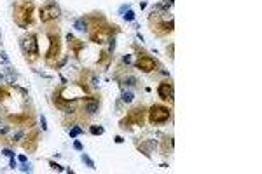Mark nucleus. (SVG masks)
I'll list each match as a JSON object with an SVG mask.
<instances>
[{"mask_svg": "<svg viewBox=\"0 0 262 174\" xmlns=\"http://www.w3.org/2000/svg\"><path fill=\"white\" fill-rule=\"evenodd\" d=\"M170 117H171L170 108H166L162 104H154L149 112V120L152 124H164L170 120Z\"/></svg>", "mask_w": 262, "mask_h": 174, "instance_id": "1", "label": "nucleus"}, {"mask_svg": "<svg viewBox=\"0 0 262 174\" xmlns=\"http://www.w3.org/2000/svg\"><path fill=\"white\" fill-rule=\"evenodd\" d=\"M58 16H60V7L54 5V4H49V5H46V7L40 9V21L42 23H49V21L56 19Z\"/></svg>", "mask_w": 262, "mask_h": 174, "instance_id": "2", "label": "nucleus"}, {"mask_svg": "<svg viewBox=\"0 0 262 174\" xmlns=\"http://www.w3.org/2000/svg\"><path fill=\"white\" fill-rule=\"evenodd\" d=\"M21 47L26 54H37L39 47H37V37L35 35H28V37H23L21 39Z\"/></svg>", "mask_w": 262, "mask_h": 174, "instance_id": "3", "label": "nucleus"}, {"mask_svg": "<svg viewBox=\"0 0 262 174\" xmlns=\"http://www.w3.org/2000/svg\"><path fill=\"white\" fill-rule=\"evenodd\" d=\"M157 94H159V98L161 99H170L173 101V96H175V91H173V85L170 82H162L159 84V89H157Z\"/></svg>", "mask_w": 262, "mask_h": 174, "instance_id": "4", "label": "nucleus"}, {"mask_svg": "<svg viewBox=\"0 0 262 174\" xmlns=\"http://www.w3.org/2000/svg\"><path fill=\"white\" fill-rule=\"evenodd\" d=\"M135 64H136V68H140V70H143V72H152V70L156 68V63H154V59H152V58H149V56H141V58L135 63Z\"/></svg>", "mask_w": 262, "mask_h": 174, "instance_id": "5", "label": "nucleus"}, {"mask_svg": "<svg viewBox=\"0 0 262 174\" xmlns=\"http://www.w3.org/2000/svg\"><path fill=\"white\" fill-rule=\"evenodd\" d=\"M58 52H60V40H58V35H56V37L51 35V49H49V52H47V59L54 58Z\"/></svg>", "mask_w": 262, "mask_h": 174, "instance_id": "6", "label": "nucleus"}, {"mask_svg": "<svg viewBox=\"0 0 262 174\" xmlns=\"http://www.w3.org/2000/svg\"><path fill=\"white\" fill-rule=\"evenodd\" d=\"M98 108H100V103L96 101V99H93V101H88V103H86V106H84V112L88 113V115H94V113L98 112Z\"/></svg>", "mask_w": 262, "mask_h": 174, "instance_id": "7", "label": "nucleus"}, {"mask_svg": "<svg viewBox=\"0 0 262 174\" xmlns=\"http://www.w3.org/2000/svg\"><path fill=\"white\" fill-rule=\"evenodd\" d=\"M130 118L133 120L135 124H140L141 120H143V110L141 108H136V110H133V112L130 113Z\"/></svg>", "mask_w": 262, "mask_h": 174, "instance_id": "8", "label": "nucleus"}, {"mask_svg": "<svg viewBox=\"0 0 262 174\" xmlns=\"http://www.w3.org/2000/svg\"><path fill=\"white\" fill-rule=\"evenodd\" d=\"M75 28L79 31H88V23L84 19H79V21H75Z\"/></svg>", "mask_w": 262, "mask_h": 174, "instance_id": "9", "label": "nucleus"}, {"mask_svg": "<svg viewBox=\"0 0 262 174\" xmlns=\"http://www.w3.org/2000/svg\"><path fill=\"white\" fill-rule=\"evenodd\" d=\"M133 99H135V94L133 92H126V91L122 92V101L124 103H131Z\"/></svg>", "mask_w": 262, "mask_h": 174, "instance_id": "10", "label": "nucleus"}, {"mask_svg": "<svg viewBox=\"0 0 262 174\" xmlns=\"http://www.w3.org/2000/svg\"><path fill=\"white\" fill-rule=\"evenodd\" d=\"M122 82H124V85H135V84H136V78H135L133 75H128V77H124Z\"/></svg>", "mask_w": 262, "mask_h": 174, "instance_id": "11", "label": "nucleus"}, {"mask_svg": "<svg viewBox=\"0 0 262 174\" xmlns=\"http://www.w3.org/2000/svg\"><path fill=\"white\" fill-rule=\"evenodd\" d=\"M25 136V131L23 129H19V131H16V133L12 134V141H19L21 138Z\"/></svg>", "mask_w": 262, "mask_h": 174, "instance_id": "12", "label": "nucleus"}, {"mask_svg": "<svg viewBox=\"0 0 262 174\" xmlns=\"http://www.w3.org/2000/svg\"><path fill=\"white\" fill-rule=\"evenodd\" d=\"M81 133H82V129H81V127H77V125H75V127H73V129L70 131V138H77V136H79Z\"/></svg>", "mask_w": 262, "mask_h": 174, "instance_id": "13", "label": "nucleus"}, {"mask_svg": "<svg viewBox=\"0 0 262 174\" xmlns=\"http://www.w3.org/2000/svg\"><path fill=\"white\" fill-rule=\"evenodd\" d=\"M82 160H84V162L88 164V167H91V169H94V162L91 160V158L88 157V155H82Z\"/></svg>", "mask_w": 262, "mask_h": 174, "instance_id": "14", "label": "nucleus"}, {"mask_svg": "<svg viewBox=\"0 0 262 174\" xmlns=\"http://www.w3.org/2000/svg\"><path fill=\"white\" fill-rule=\"evenodd\" d=\"M124 19H126V21H133V19H135V12H133V10H128V12L124 14Z\"/></svg>", "mask_w": 262, "mask_h": 174, "instance_id": "15", "label": "nucleus"}, {"mask_svg": "<svg viewBox=\"0 0 262 174\" xmlns=\"http://www.w3.org/2000/svg\"><path fill=\"white\" fill-rule=\"evenodd\" d=\"M91 134H103V129L96 127V125H91Z\"/></svg>", "mask_w": 262, "mask_h": 174, "instance_id": "16", "label": "nucleus"}, {"mask_svg": "<svg viewBox=\"0 0 262 174\" xmlns=\"http://www.w3.org/2000/svg\"><path fill=\"white\" fill-rule=\"evenodd\" d=\"M21 171H23V173H30V164H25V162H23V165H21Z\"/></svg>", "mask_w": 262, "mask_h": 174, "instance_id": "17", "label": "nucleus"}, {"mask_svg": "<svg viewBox=\"0 0 262 174\" xmlns=\"http://www.w3.org/2000/svg\"><path fill=\"white\" fill-rule=\"evenodd\" d=\"M2 153L5 155V157H9V158H10V157H14V153H12V152H10L9 148H5V150H2Z\"/></svg>", "mask_w": 262, "mask_h": 174, "instance_id": "18", "label": "nucleus"}, {"mask_svg": "<svg viewBox=\"0 0 262 174\" xmlns=\"http://www.w3.org/2000/svg\"><path fill=\"white\" fill-rule=\"evenodd\" d=\"M0 59H2L4 63H9V58H7V54H5V52H0Z\"/></svg>", "mask_w": 262, "mask_h": 174, "instance_id": "19", "label": "nucleus"}, {"mask_svg": "<svg viewBox=\"0 0 262 174\" xmlns=\"http://www.w3.org/2000/svg\"><path fill=\"white\" fill-rule=\"evenodd\" d=\"M40 124H42V129L46 131V129H47V124H46V117H40Z\"/></svg>", "mask_w": 262, "mask_h": 174, "instance_id": "20", "label": "nucleus"}, {"mask_svg": "<svg viewBox=\"0 0 262 174\" xmlns=\"http://www.w3.org/2000/svg\"><path fill=\"white\" fill-rule=\"evenodd\" d=\"M73 148L81 152V150H82V144H81V141H75V143H73Z\"/></svg>", "mask_w": 262, "mask_h": 174, "instance_id": "21", "label": "nucleus"}, {"mask_svg": "<svg viewBox=\"0 0 262 174\" xmlns=\"http://www.w3.org/2000/svg\"><path fill=\"white\" fill-rule=\"evenodd\" d=\"M51 167H52V169H56V171H63V167H61V165H58V164H54V162H51Z\"/></svg>", "mask_w": 262, "mask_h": 174, "instance_id": "22", "label": "nucleus"}, {"mask_svg": "<svg viewBox=\"0 0 262 174\" xmlns=\"http://www.w3.org/2000/svg\"><path fill=\"white\" fill-rule=\"evenodd\" d=\"M7 131H9V129H7V125H2V127H0V134H5Z\"/></svg>", "mask_w": 262, "mask_h": 174, "instance_id": "23", "label": "nucleus"}, {"mask_svg": "<svg viewBox=\"0 0 262 174\" xmlns=\"http://www.w3.org/2000/svg\"><path fill=\"white\" fill-rule=\"evenodd\" d=\"M122 61L126 63V64H130V63H131V58H130V56H124V58H122Z\"/></svg>", "mask_w": 262, "mask_h": 174, "instance_id": "24", "label": "nucleus"}, {"mask_svg": "<svg viewBox=\"0 0 262 174\" xmlns=\"http://www.w3.org/2000/svg\"><path fill=\"white\" fill-rule=\"evenodd\" d=\"M10 167H12V169H14V167H16V160H14V158H12V157H10Z\"/></svg>", "mask_w": 262, "mask_h": 174, "instance_id": "25", "label": "nucleus"}, {"mask_svg": "<svg viewBox=\"0 0 262 174\" xmlns=\"http://www.w3.org/2000/svg\"><path fill=\"white\" fill-rule=\"evenodd\" d=\"M122 141H124V139H122L121 136H117V138H115V143H122Z\"/></svg>", "mask_w": 262, "mask_h": 174, "instance_id": "26", "label": "nucleus"}, {"mask_svg": "<svg viewBox=\"0 0 262 174\" xmlns=\"http://www.w3.org/2000/svg\"><path fill=\"white\" fill-rule=\"evenodd\" d=\"M19 162H26V157L25 155H19Z\"/></svg>", "mask_w": 262, "mask_h": 174, "instance_id": "27", "label": "nucleus"}, {"mask_svg": "<svg viewBox=\"0 0 262 174\" xmlns=\"http://www.w3.org/2000/svg\"><path fill=\"white\" fill-rule=\"evenodd\" d=\"M0 82H4V75L2 73H0Z\"/></svg>", "mask_w": 262, "mask_h": 174, "instance_id": "28", "label": "nucleus"}]
</instances>
